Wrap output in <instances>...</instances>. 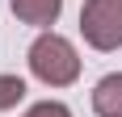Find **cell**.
Returning a JSON list of instances; mask_svg holds the SVG:
<instances>
[{
    "label": "cell",
    "mask_w": 122,
    "mask_h": 117,
    "mask_svg": "<svg viewBox=\"0 0 122 117\" xmlns=\"http://www.w3.org/2000/svg\"><path fill=\"white\" fill-rule=\"evenodd\" d=\"M30 71L46 88H67L80 75V54L63 34H38L30 46Z\"/></svg>",
    "instance_id": "obj_1"
},
{
    "label": "cell",
    "mask_w": 122,
    "mask_h": 117,
    "mask_svg": "<svg viewBox=\"0 0 122 117\" xmlns=\"http://www.w3.org/2000/svg\"><path fill=\"white\" fill-rule=\"evenodd\" d=\"M80 34L93 50H118L122 46V0H84Z\"/></svg>",
    "instance_id": "obj_2"
},
{
    "label": "cell",
    "mask_w": 122,
    "mask_h": 117,
    "mask_svg": "<svg viewBox=\"0 0 122 117\" xmlns=\"http://www.w3.org/2000/svg\"><path fill=\"white\" fill-rule=\"evenodd\" d=\"M93 113L97 117H122V71L105 75L93 88Z\"/></svg>",
    "instance_id": "obj_3"
},
{
    "label": "cell",
    "mask_w": 122,
    "mask_h": 117,
    "mask_svg": "<svg viewBox=\"0 0 122 117\" xmlns=\"http://www.w3.org/2000/svg\"><path fill=\"white\" fill-rule=\"evenodd\" d=\"M13 13H17V21L25 25H55L63 13V0H9Z\"/></svg>",
    "instance_id": "obj_4"
},
{
    "label": "cell",
    "mask_w": 122,
    "mask_h": 117,
    "mask_svg": "<svg viewBox=\"0 0 122 117\" xmlns=\"http://www.w3.org/2000/svg\"><path fill=\"white\" fill-rule=\"evenodd\" d=\"M25 96V80L21 75H0V113L4 109H17Z\"/></svg>",
    "instance_id": "obj_5"
},
{
    "label": "cell",
    "mask_w": 122,
    "mask_h": 117,
    "mask_svg": "<svg viewBox=\"0 0 122 117\" xmlns=\"http://www.w3.org/2000/svg\"><path fill=\"white\" fill-rule=\"evenodd\" d=\"M25 117H72V109L63 100H38V105L25 109Z\"/></svg>",
    "instance_id": "obj_6"
}]
</instances>
